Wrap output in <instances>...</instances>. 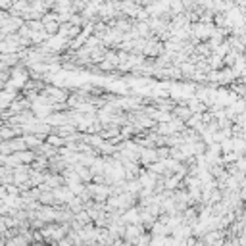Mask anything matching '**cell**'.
I'll return each instance as SVG.
<instances>
[{
  "label": "cell",
  "instance_id": "cell-1",
  "mask_svg": "<svg viewBox=\"0 0 246 246\" xmlns=\"http://www.w3.org/2000/svg\"><path fill=\"white\" fill-rule=\"evenodd\" d=\"M17 50H19V46L13 44V42H0V52L10 54V52H17Z\"/></svg>",
  "mask_w": 246,
  "mask_h": 246
},
{
  "label": "cell",
  "instance_id": "cell-2",
  "mask_svg": "<svg viewBox=\"0 0 246 246\" xmlns=\"http://www.w3.org/2000/svg\"><path fill=\"white\" fill-rule=\"evenodd\" d=\"M48 142H50V144H54V146H60V144H63L66 140H63V139H60V136H50V139H48Z\"/></svg>",
  "mask_w": 246,
  "mask_h": 246
},
{
  "label": "cell",
  "instance_id": "cell-3",
  "mask_svg": "<svg viewBox=\"0 0 246 246\" xmlns=\"http://www.w3.org/2000/svg\"><path fill=\"white\" fill-rule=\"evenodd\" d=\"M181 71H183V73H192L194 66H192V63H183V66H181Z\"/></svg>",
  "mask_w": 246,
  "mask_h": 246
}]
</instances>
